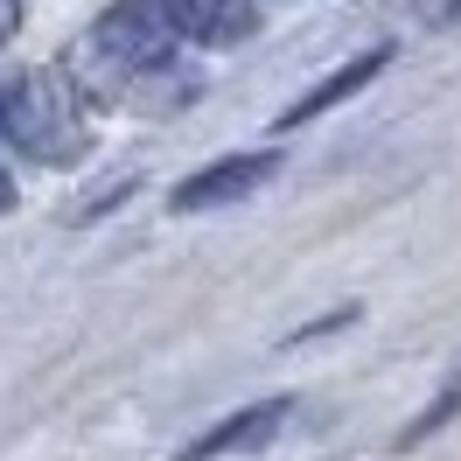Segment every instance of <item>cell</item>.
I'll list each match as a JSON object with an SVG mask.
<instances>
[{
  "mask_svg": "<svg viewBox=\"0 0 461 461\" xmlns=\"http://www.w3.org/2000/svg\"><path fill=\"white\" fill-rule=\"evenodd\" d=\"M0 210H14V182H7V168H0Z\"/></svg>",
  "mask_w": 461,
  "mask_h": 461,
  "instance_id": "obj_9",
  "label": "cell"
},
{
  "mask_svg": "<svg viewBox=\"0 0 461 461\" xmlns=\"http://www.w3.org/2000/svg\"><path fill=\"white\" fill-rule=\"evenodd\" d=\"M280 175V154H230V161H210L203 175L175 182V210H224V203H245L259 182Z\"/></svg>",
  "mask_w": 461,
  "mask_h": 461,
  "instance_id": "obj_3",
  "label": "cell"
},
{
  "mask_svg": "<svg viewBox=\"0 0 461 461\" xmlns=\"http://www.w3.org/2000/svg\"><path fill=\"white\" fill-rule=\"evenodd\" d=\"M175 22L161 14V0H113L98 22H91V63H98V77H113V85H133V77H154V70H168L175 57Z\"/></svg>",
  "mask_w": 461,
  "mask_h": 461,
  "instance_id": "obj_2",
  "label": "cell"
},
{
  "mask_svg": "<svg viewBox=\"0 0 461 461\" xmlns=\"http://www.w3.org/2000/svg\"><path fill=\"white\" fill-rule=\"evenodd\" d=\"M384 63H392V50H371V57H349L343 70H329V77H321V85L308 91V98H294L287 113H280V126H308L315 113H329V105H343L349 91H364V85L377 77V70H384Z\"/></svg>",
  "mask_w": 461,
  "mask_h": 461,
  "instance_id": "obj_6",
  "label": "cell"
},
{
  "mask_svg": "<svg viewBox=\"0 0 461 461\" xmlns=\"http://www.w3.org/2000/svg\"><path fill=\"white\" fill-rule=\"evenodd\" d=\"M455 412H461V377H447V384H440V399H433L427 412H420V420H412V427L399 433V447H420V440H433V433L447 427Z\"/></svg>",
  "mask_w": 461,
  "mask_h": 461,
  "instance_id": "obj_7",
  "label": "cell"
},
{
  "mask_svg": "<svg viewBox=\"0 0 461 461\" xmlns=\"http://www.w3.org/2000/svg\"><path fill=\"white\" fill-rule=\"evenodd\" d=\"M22 35V0H0V42Z\"/></svg>",
  "mask_w": 461,
  "mask_h": 461,
  "instance_id": "obj_8",
  "label": "cell"
},
{
  "mask_svg": "<svg viewBox=\"0 0 461 461\" xmlns=\"http://www.w3.org/2000/svg\"><path fill=\"white\" fill-rule=\"evenodd\" d=\"M447 14H461V0H447Z\"/></svg>",
  "mask_w": 461,
  "mask_h": 461,
  "instance_id": "obj_10",
  "label": "cell"
},
{
  "mask_svg": "<svg viewBox=\"0 0 461 461\" xmlns=\"http://www.w3.org/2000/svg\"><path fill=\"white\" fill-rule=\"evenodd\" d=\"M161 14L175 22L182 42H210V50L245 42V35L259 29V7L252 0H161Z\"/></svg>",
  "mask_w": 461,
  "mask_h": 461,
  "instance_id": "obj_4",
  "label": "cell"
},
{
  "mask_svg": "<svg viewBox=\"0 0 461 461\" xmlns=\"http://www.w3.org/2000/svg\"><path fill=\"white\" fill-rule=\"evenodd\" d=\"M294 412V399H259V405H245V412H230L217 433H203V440H189L175 461H224L238 455V447H259V440H273L280 433V420Z\"/></svg>",
  "mask_w": 461,
  "mask_h": 461,
  "instance_id": "obj_5",
  "label": "cell"
},
{
  "mask_svg": "<svg viewBox=\"0 0 461 461\" xmlns=\"http://www.w3.org/2000/svg\"><path fill=\"white\" fill-rule=\"evenodd\" d=\"M0 133L22 147L42 168H63L85 154V91L70 85L63 70H22L0 77Z\"/></svg>",
  "mask_w": 461,
  "mask_h": 461,
  "instance_id": "obj_1",
  "label": "cell"
}]
</instances>
